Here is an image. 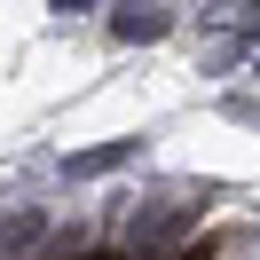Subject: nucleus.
<instances>
[{
    "instance_id": "nucleus-2",
    "label": "nucleus",
    "mask_w": 260,
    "mask_h": 260,
    "mask_svg": "<svg viewBox=\"0 0 260 260\" xmlns=\"http://www.w3.org/2000/svg\"><path fill=\"white\" fill-rule=\"evenodd\" d=\"M40 229H48V213H16V221H0V252H24V244H40Z\"/></svg>"
},
{
    "instance_id": "nucleus-1",
    "label": "nucleus",
    "mask_w": 260,
    "mask_h": 260,
    "mask_svg": "<svg viewBox=\"0 0 260 260\" xmlns=\"http://www.w3.org/2000/svg\"><path fill=\"white\" fill-rule=\"evenodd\" d=\"M166 24H174V16H166L158 0H118L111 32H118V40H166Z\"/></svg>"
},
{
    "instance_id": "nucleus-4",
    "label": "nucleus",
    "mask_w": 260,
    "mask_h": 260,
    "mask_svg": "<svg viewBox=\"0 0 260 260\" xmlns=\"http://www.w3.org/2000/svg\"><path fill=\"white\" fill-rule=\"evenodd\" d=\"M55 8H63V16H79V8H95V0H55Z\"/></svg>"
},
{
    "instance_id": "nucleus-3",
    "label": "nucleus",
    "mask_w": 260,
    "mask_h": 260,
    "mask_svg": "<svg viewBox=\"0 0 260 260\" xmlns=\"http://www.w3.org/2000/svg\"><path fill=\"white\" fill-rule=\"evenodd\" d=\"M142 142H103V150H87V158H71V174H111V166H126Z\"/></svg>"
}]
</instances>
